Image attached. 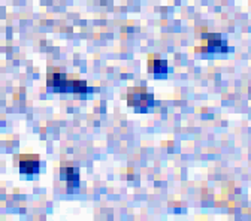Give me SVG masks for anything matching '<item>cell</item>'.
I'll list each match as a JSON object with an SVG mask.
<instances>
[{
	"label": "cell",
	"mask_w": 251,
	"mask_h": 221,
	"mask_svg": "<svg viewBox=\"0 0 251 221\" xmlns=\"http://www.w3.org/2000/svg\"><path fill=\"white\" fill-rule=\"evenodd\" d=\"M18 166H20V172L24 175L38 173L41 169V163L38 160V157H33V159H21Z\"/></svg>",
	"instance_id": "5b68a950"
},
{
	"label": "cell",
	"mask_w": 251,
	"mask_h": 221,
	"mask_svg": "<svg viewBox=\"0 0 251 221\" xmlns=\"http://www.w3.org/2000/svg\"><path fill=\"white\" fill-rule=\"evenodd\" d=\"M60 178H61V181L68 182V192L69 193L74 192V188L79 187V169L78 168H71V166L61 168Z\"/></svg>",
	"instance_id": "3957f363"
},
{
	"label": "cell",
	"mask_w": 251,
	"mask_h": 221,
	"mask_svg": "<svg viewBox=\"0 0 251 221\" xmlns=\"http://www.w3.org/2000/svg\"><path fill=\"white\" fill-rule=\"evenodd\" d=\"M203 41H205V45H206V51H209V52H214V51L226 52L227 51V47H226L225 41L222 39V36L217 35V33L203 35Z\"/></svg>",
	"instance_id": "277c9868"
},
{
	"label": "cell",
	"mask_w": 251,
	"mask_h": 221,
	"mask_svg": "<svg viewBox=\"0 0 251 221\" xmlns=\"http://www.w3.org/2000/svg\"><path fill=\"white\" fill-rule=\"evenodd\" d=\"M148 71L154 75H166L169 68H168V61L166 60H154L150 63Z\"/></svg>",
	"instance_id": "8992f818"
},
{
	"label": "cell",
	"mask_w": 251,
	"mask_h": 221,
	"mask_svg": "<svg viewBox=\"0 0 251 221\" xmlns=\"http://www.w3.org/2000/svg\"><path fill=\"white\" fill-rule=\"evenodd\" d=\"M47 85L57 93H74V94H87L93 90L87 85L85 81L68 78L65 74H50L47 78Z\"/></svg>",
	"instance_id": "6da1fadb"
},
{
	"label": "cell",
	"mask_w": 251,
	"mask_h": 221,
	"mask_svg": "<svg viewBox=\"0 0 251 221\" xmlns=\"http://www.w3.org/2000/svg\"><path fill=\"white\" fill-rule=\"evenodd\" d=\"M127 105L132 108H136L142 112L148 111L155 105L154 96L151 93H147L144 88H130L127 91Z\"/></svg>",
	"instance_id": "7a4b0ae2"
}]
</instances>
